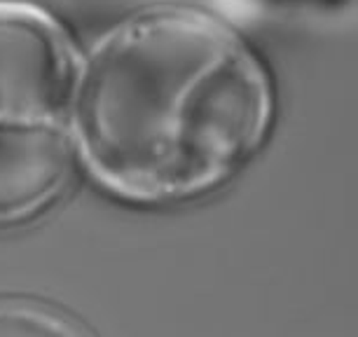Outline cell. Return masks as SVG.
Instances as JSON below:
<instances>
[{
    "instance_id": "obj_1",
    "label": "cell",
    "mask_w": 358,
    "mask_h": 337,
    "mask_svg": "<svg viewBox=\"0 0 358 337\" xmlns=\"http://www.w3.org/2000/svg\"><path fill=\"white\" fill-rule=\"evenodd\" d=\"M274 122L265 59L197 8L127 19L80 66L78 159L106 192L134 204L222 190L262 152Z\"/></svg>"
},
{
    "instance_id": "obj_2",
    "label": "cell",
    "mask_w": 358,
    "mask_h": 337,
    "mask_svg": "<svg viewBox=\"0 0 358 337\" xmlns=\"http://www.w3.org/2000/svg\"><path fill=\"white\" fill-rule=\"evenodd\" d=\"M80 66L57 19L0 0V230L40 218L73 183Z\"/></svg>"
},
{
    "instance_id": "obj_3",
    "label": "cell",
    "mask_w": 358,
    "mask_h": 337,
    "mask_svg": "<svg viewBox=\"0 0 358 337\" xmlns=\"http://www.w3.org/2000/svg\"><path fill=\"white\" fill-rule=\"evenodd\" d=\"M22 323L26 335L38 333V335H69L80 333L78 328H69V321L62 314H57L50 307H38L31 302H0V323ZM8 328L3 330V335L8 333Z\"/></svg>"
}]
</instances>
